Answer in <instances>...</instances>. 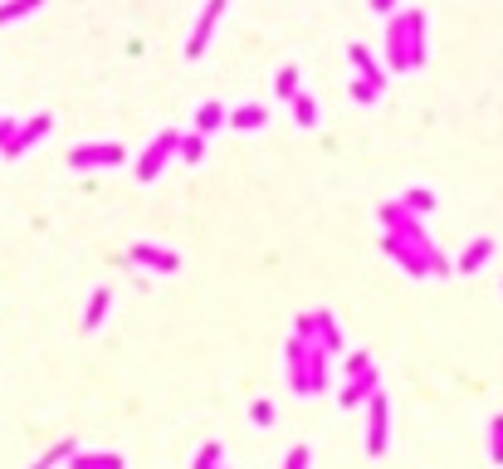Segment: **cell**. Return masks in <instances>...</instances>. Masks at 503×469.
<instances>
[{"instance_id":"obj_1","label":"cell","mask_w":503,"mask_h":469,"mask_svg":"<svg viewBox=\"0 0 503 469\" xmlns=\"http://www.w3.org/2000/svg\"><path fill=\"white\" fill-rule=\"evenodd\" d=\"M362 406H366V455H376V460H381L386 445H391V431H386V425H391V421H386V391L376 387Z\"/></svg>"},{"instance_id":"obj_2","label":"cell","mask_w":503,"mask_h":469,"mask_svg":"<svg viewBox=\"0 0 503 469\" xmlns=\"http://www.w3.org/2000/svg\"><path fill=\"white\" fill-rule=\"evenodd\" d=\"M122 162H128L122 142H83V147L69 152L73 172H98V166H122Z\"/></svg>"},{"instance_id":"obj_3","label":"cell","mask_w":503,"mask_h":469,"mask_svg":"<svg viewBox=\"0 0 503 469\" xmlns=\"http://www.w3.org/2000/svg\"><path fill=\"white\" fill-rule=\"evenodd\" d=\"M176 142H181V132H156V138L147 142V152L138 156V181H156V176H162V166L176 156Z\"/></svg>"},{"instance_id":"obj_4","label":"cell","mask_w":503,"mask_h":469,"mask_svg":"<svg viewBox=\"0 0 503 469\" xmlns=\"http://www.w3.org/2000/svg\"><path fill=\"white\" fill-rule=\"evenodd\" d=\"M225 10H230V0H205L201 20H196L191 39H186V59H201L205 49H211V35H215V25H220V20H225Z\"/></svg>"},{"instance_id":"obj_5","label":"cell","mask_w":503,"mask_h":469,"mask_svg":"<svg viewBox=\"0 0 503 469\" xmlns=\"http://www.w3.org/2000/svg\"><path fill=\"white\" fill-rule=\"evenodd\" d=\"M49 132H54V113H35L29 122H20V128H15V142L5 147V162H20V156H25L29 147H39Z\"/></svg>"},{"instance_id":"obj_6","label":"cell","mask_w":503,"mask_h":469,"mask_svg":"<svg viewBox=\"0 0 503 469\" xmlns=\"http://www.w3.org/2000/svg\"><path fill=\"white\" fill-rule=\"evenodd\" d=\"M401 20H406V69H425V29H431V15L415 5V10H401Z\"/></svg>"},{"instance_id":"obj_7","label":"cell","mask_w":503,"mask_h":469,"mask_svg":"<svg viewBox=\"0 0 503 469\" xmlns=\"http://www.w3.org/2000/svg\"><path fill=\"white\" fill-rule=\"evenodd\" d=\"M381 249H386V255H391V259H396V264H401L411 279H431V264H425V255L411 245V239H401L396 230H386V235H381Z\"/></svg>"},{"instance_id":"obj_8","label":"cell","mask_w":503,"mask_h":469,"mask_svg":"<svg viewBox=\"0 0 503 469\" xmlns=\"http://www.w3.org/2000/svg\"><path fill=\"white\" fill-rule=\"evenodd\" d=\"M308 352H313V342H303V338H293V332H289V348H284V372H289V387H293V396H308Z\"/></svg>"},{"instance_id":"obj_9","label":"cell","mask_w":503,"mask_h":469,"mask_svg":"<svg viewBox=\"0 0 503 469\" xmlns=\"http://www.w3.org/2000/svg\"><path fill=\"white\" fill-rule=\"evenodd\" d=\"M132 264L152 269V274H176V269H181V255H176V249H162V245H132Z\"/></svg>"},{"instance_id":"obj_10","label":"cell","mask_w":503,"mask_h":469,"mask_svg":"<svg viewBox=\"0 0 503 469\" xmlns=\"http://www.w3.org/2000/svg\"><path fill=\"white\" fill-rule=\"evenodd\" d=\"M376 387H381V372H376V362H372V367H362V372H357V377H348V387H342L338 406H342V411H352V406H362Z\"/></svg>"},{"instance_id":"obj_11","label":"cell","mask_w":503,"mask_h":469,"mask_svg":"<svg viewBox=\"0 0 503 469\" xmlns=\"http://www.w3.org/2000/svg\"><path fill=\"white\" fill-rule=\"evenodd\" d=\"M313 322H318V348L328 352V357H338L342 352V322L332 308H313Z\"/></svg>"},{"instance_id":"obj_12","label":"cell","mask_w":503,"mask_h":469,"mask_svg":"<svg viewBox=\"0 0 503 469\" xmlns=\"http://www.w3.org/2000/svg\"><path fill=\"white\" fill-rule=\"evenodd\" d=\"M489 259H494V235H479L474 245L465 249V255H459V264H455V274H479V269L489 264Z\"/></svg>"},{"instance_id":"obj_13","label":"cell","mask_w":503,"mask_h":469,"mask_svg":"<svg viewBox=\"0 0 503 469\" xmlns=\"http://www.w3.org/2000/svg\"><path fill=\"white\" fill-rule=\"evenodd\" d=\"M225 122H230V128H239V132H259L269 122V108H264V103H239V108L225 113Z\"/></svg>"},{"instance_id":"obj_14","label":"cell","mask_w":503,"mask_h":469,"mask_svg":"<svg viewBox=\"0 0 503 469\" xmlns=\"http://www.w3.org/2000/svg\"><path fill=\"white\" fill-rule=\"evenodd\" d=\"M386 59H391L396 74H411L406 69V20L401 15H391V25H386Z\"/></svg>"},{"instance_id":"obj_15","label":"cell","mask_w":503,"mask_h":469,"mask_svg":"<svg viewBox=\"0 0 503 469\" xmlns=\"http://www.w3.org/2000/svg\"><path fill=\"white\" fill-rule=\"evenodd\" d=\"M64 465L69 469H128V460H122V455H113V450H73Z\"/></svg>"},{"instance_id":"obj_16","label":"cell","mask_w":503,"mask_h":469,"mask_svg":"<svg viewBox=\"0 0 503 469\" xmlns=\"http://www.w3.org/2000/svg\"><path fill=\"white\" fill-rule=\"evenodd\" d=\"M289 113H293V122H298V128L303 132H308V128H318V98H313V93L308 88H298V93H293V98H289Z\"/></svg>"},{"instance_id":"obj_17","label":"cell","mask_w":503,"mask_h":469,"mask_svg":"<svg viewBox=\"0 0 503 469\" xmlns=\"http://www.w3.org/2000/svg\"><path fill=\"white\" fill-rule=\"evenodd\" d=\"M348 59H352V69L366 79V83H376V88H386V74H381V64L372 59V49L366 45H348Z\"/></svg>"},{"instance_id":"obj_18","label":"cell","mask_w":503,"mask_h":469,"mask_svg":"<svg viewBox=\"0 0 503 469\" xmlns=\"http://www.w3.org/2000/svg\"><path fill=\"white\" fill-rule=\"evenodd\" d=\"M225 103H215V98H205L201 108H196V132H201V138H211V132H220L225 128Z\"/></svg>"},{"instance_id":"obj_19","label":"cell","mask_w":503,"mask_h":469,"mask_svg":"<svg viewBox=\"0 0 503 469\" xmlns=\"http://www.w3.org/2000/svg\"><path fill=\"white\" fill-rule=\"evenodd\" d=\"M328 367H332V357L313 342V352H308V396H318V391H328Z\"/></svg>"},{"instance_id":"obj_20","label":"cell","mask_w":503,"mask_h":469,"mask_svg":"<svg viewBox=\"0 0 503 469\" xmlns=\"http://www.w3.org/2000/svg\"><path fill=\"white\" fill-rule=\"evenodd\" d=\"M108 308H113V289L103 284V289H93V298H88V313H83V328H98L103 318H108Z\"/></svg>"},{"instance_id":"obj_21","label":"cell","mask_w":503,"mask_h":469,"mask_svg":"<svg viewBox=\"0 0 503 469\" xmlns=\"http://www.w3.org/2000/svg\"><path fill=\"white\" fill-rule=\"evenodd\" d=\"M401 211H411V215H431V211H435V191H431V186H411V191L401 196Z\"/></svg>"},{"instance_id":"obj_22","label":"cell","mask_w":503,"mask_h":469,"mask_svg":"<svg viewBox=\"0 0 503 469\" xmlns=\"http://www.w3.org/2000/svg\"><path fill=\"white\" fill-rule=\"evenodd\" d=\"M176 156H181V162H205V138L201 132H181V142H176Z\"/></svg>"},{"instance_id":"obj_23","label":"cell","mask_w":503,"mask_h":469,"mask_svg":"<svg viewBox=\"0 0 503 469\" xmlns=\"http://www.w3.org/2000/svg\"><path fill=\"white\" fill-rule=\"evenodd\" d=\"M39 5H45V0H5V5H0V25H15V20L35 15Z\"/></svg>"},{"instance_id":"obj_24","label":"cell","mask_w":503,"mask_h":469,"mask_svg":"<svg viewBox=\"0 0 503 469\" xmlns=\"http://www.w3.org/2000/svg\"><path fill=\"white\" fill-rule=\"evenodd\" d=\"M220 465H225V440L201 445V450H196V460H191V469H220Z\"/></svg>"},{"instance_id":"obj_25","label":"cell","mask_w":503,"mask_h":469,"mask_svg":"<svg viewBox=\"0 0 503 469\" xmlns=\"http://www.w3.org/2000/svg\"><path fill=\"white\" fill-rule=\"evenodd\" d=\"M298 79H303V74H298V64H284V69H279L274 88H279V98H284V103H289V98H293V93H298V88H303V83H298Z\"/></svg>"},{"instance_id":"obj_26","label":"cell","mask_w":503,"mask_h":469,"mask_svg":"<svg viewBox=\"0 0 503 469\" xmlns=\"http://www.w3.org/2000/svg\"><path fill=\"white\" fill-rule=\"evenodd\" d=\"M489 460H494V469H503V415L489 421Z\"/></svg>"},{"instance_id":"obj_27","label":"cell","mask_w":503,"mask_h":469,"mask_svg":"<svg viewBox=\"0 0 503 469\" xmlns=\"http://www.w3.org/2000/svg\"><path fill=\"white\" fill-rule=\"evenodd\" d=\"M348 93H352V103H362V108H372V103L381 98L386 88H376V83H366V79H352V88H348Z\"/></svg>"},{"instance_id":"obj_28","label":"cell","mask_w":503,"mask_h":469,"mask_svg":"<svg viewBox=\"0 0 503 469\" xmlns=\"http://www.w3.org/2000/svg\"><path fill=\"white\" fill-rule=\"evenodd\" d=\"M73 450H79V440H59V445H54V450H49V455H45V460H39V465H35V469H54V465H64V460H69V455H73Z\"/></svg>"},{"instance_id":"obj_29","label":"cell","mask_w":503,"mask_h":469,"mask_svg":"<svg viewBox=\"0 0 503 469\" xmlns=\"http://www.w3.org/2000/svg\"><path fill=\"white\" fill-rule=\"evenodd\" d=\"M293 338L318 342V322H313V313H298V318H293Z\"/></svg>"},{"instance_id":"obj_30","label":"cell","mask_w":503,"mask_h":469,"mask_svg":"<svg viewBox=\"0 0 503 469\" xmlns=\"http://www.w3.org/2000/svg\"><path fill=\"white\" fill-rule=\"evenodd\" d=\"M249 421H255L259 431H269V425H274V401H255L249 406Z\"/></svg>"},{"instance_id":"obj_31","label":"cell","mask_w":503,"mask_h":469,"mask_svg":"<svg viewBox=\"0 0 503 469\" xmlns=\"http://www.w3.org/2000/svg\"><path fill=\"white\" fill-rule=\"evenodd\" d=\"M313 465V450L308 445H293V450L284 455V469H308Z\"/></svg>"},{"instance_id":"obj_32","label":"cell","mask_w":503,"mask_h":469,"mask_svg":"<svg viewBox=\"0 0 503 469\" xmlns=\"http://www.w3.org/2000/svg\"><path fill=\"white\" fill-rule=\"evenodd\" d=\"M362 367H372V352H352V357L342 362V381H348V377H357Z\"/></svg>"},{"instance_id":"obj_33","label":"cell","mask_w":503,"mask_h":469,"mask_svg":"<svg viewBox=\"0 0 503 469\" xmlns=\"http://www.w3.org/2000/svg\"><path fill=\"white\" fill-rule=\"evenodd\" d=\"M15 128H20V118H0V156H5L10 142H15Z\"/></svg>"},{"instance_id":"obj_34","label":"cell","mask_w":503,"mask_h":469,"mask_svg":"<svg viewBox=\"0 0 503 469\" xmlns=\"http://www.w3.org/2000/svg\"><path fill=\"white\" fill-rule=\"evenodd\" d=\"M372 5V15H396V0H366Z\"/></svg>"},{"instance_id":"obj_35","label":"cell","mask_w":503,"mask_h":469,"mask_svg":"<svg viewBox=\"0 0 503 469\" xmlns=\"http://www.w3.org/2000/svg\"><path fill=\"white\" fill-rule=\"evenodd\" d=\"M220 469H225V465H220Z\"/></svg>"}]
</instances>
